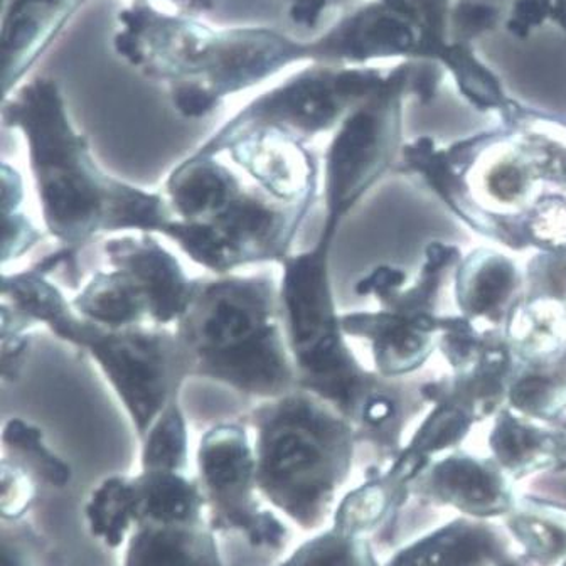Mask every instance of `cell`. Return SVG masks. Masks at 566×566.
I'll return each instance as SVG.
<instances>
[{"label": "cell", "instance_id": "cell-12", "mask_svg": "<svg viewBox=\"0 0 566 566\" xmlns=\"http://www.w3.org/2000/svg\"><path fill=\"white\" fill-rule=\"evenodd\" d=\"M205 156L228 154L256 188L285 205L317 199L318 160L307 142L279 128H247L230 135L212 134L196 150Z\"/></svg>", "mask_w": 566, "mask_h": 566}, {"label": "cell", "instance_id": "cell-9", "mask_svg": "<svg viewBox=\"0 0 566 566\" xmlns=\"http://www.w3.org/2000/svg\"><path fill=\"white\" fill-rule=\"evenodd\" d=\"M405 82V71H395L334 130L324 154V230L339 233L347 214L394 164L400 144Z\"/></svg>", "mask_w": 566, "mask_h": 566}, {"label": "cell", "instance_id": "cell-15", "mask_svg": "<svg viewBox=\"0 0 566 566\" xmlns=\"http://www.w3.org/2000/svg\"><path fill=\"white\" fill-rule=\"evenodd\" d=\"M88 0H6L2 15V98L24 83Z\"/></svg>", "mask_w": 566, "mask_h": 566}, {"label": "cell", "instance_id": "cell-32", "mask_svg": "<svg viewBox=\"0 0 566 566\" xmlns=\"http://www.w3.org/2000/svg\"><path fill=\"white\" fill-rule=\"evenodd\" d=\"M521 147L531 166L538 174L539 181L548 182L566 191V142L545 134H531L520 137Z\"/></svg>", "mask_w": 566, "mask_h": 566}, {"label": "cell", "instance_id": "cell-8", "mask_svg": "<svg viewBox=\"0 0 566 566\" xmlns=\"http://www.w3.org/2000/svg\"><path fill=\"white\" fill-rule=\"evenodd\" d=\"M196 469L206 517L218 535H237L255 549L282 552L289 526L263 500L253 433L244 421L212 424L199 439Z\"/></svg>", "mask_w": 566, "mask_h": 566}, {"label": "cell", "instance_id": "cell-28", "mask_svg": "<svg viewBox=\"0 0 566 566\" xmlns=\"http://www.w3.org/2000/svg\"><path fill=\"white\" fill-rule=\"evenodd\" d=\"M2 217H4L2 263L8 266L44 240V234L25 214L24 185H22L21 174L8 163L2 166Z\"/></svg>", "mask_w": 566, "mask_h": 566}, {"label": "cell", "instance_id": "cell-26", "mask_svg": "<svg viewBox=\"0 0 566 566\" xmlns=\"http://www.w3.org/2000/svg\"><path fill=\"white\" fill-rule=\"evenodd\" d=\"M491 555L488 538L469 527H449L401 553L389 566H478Z\"/></svg>", "mask_w": 566, "mask_h": 566}, {"label": "cell", "instance_id": "cell-34", "mask_svg": "<svg viewBox=\"0 0 566 566\" xmlns=\"http://www.w3.org/2000/svg\"><path fill=\"white\" fill-rule=\"evenodd\" d=\"M2 566H48V545L28 520L2 523Z\"/></svg>", "mask_w": 566, "mask_h": 566}, {"label": "cell", "instance_id": "cell-22", "mask_svg": "<svg viewBox=\"0 0 566 566\" xmlns=\"http://www.w3.org/2000/svg\"><path fill=\"white\" fill-rule=\"evenodd\" d=\"M491 446L501 464L513 471L562 465L566 460V443L559 437L523 423L511 411H503L495 420Z\"/></svg>", "mask_w": 566, "mask_h": 566}, {"label": "cell", "instance_id": "cell-10", "mask_svg": "<svg viewBox=\"0 0 566 566\" xmlns=\"http://www.w3.org/2000/svg\"><path fill=\"white\" fill-rule=\"evenodd\" d=\"M386 82L381 71L307 63L287 80L248 102L214 134L279 128L304 142L334 132L350 112Z\"/></svg>", "mask_w": 566, "mask_h": 566}, {"label": "cell", "instance_id": "cell-19", "mask_svg": "<svg viewBox=\"0 0 566 566\" xmlns=\"http://www.w3.org/2000/svg\"><path fill=\"white\" fill-rule=\"evenodd\" d=\"M71 304L83 318L106 329L153 326L146 294L125 270L115 266L93 273Z\"/></svg>", "mask_w": 566, "mask_h": 566}, {"label": "cell", "instance_id": "cell-23", "mask_svg": "<svg viewBox=\"0 0 566 566\" xmlns=\"http://www.w3.org/2000/svg\"><path fill=\"white\" fill-rule=\"evenodd\" d=\"M4 455L18 460L41 485L64 491L73 482V468L46 442V433L24 418H9L2 429Z\"/></svg>", "mask_w": 566, "mask_h": 566}, {"label": "cell", "instance_id": "cell-1", "mask_svg": "<svg viewBox=\"0 0 566 566\" xmlns=\"http://www.w3.org/2000/svg\"><path fill=\"white\" fill-rule=\"evenodd\" d=\"M4 127L18 132L46 233L71 252L102 234L163 237L172 220L164 192H150L111 176L93 156L88 138L73 124L60 83L34 76L2 103Z\"/></svg>", "mask_w": 566, "mask_h": 566}, {"label": "cell", "instance_id": "cell-37", "mask_svg": "<svg viewBox=\"0 0 566 566\" xmlns=\"http://www.w3.org/2000/svg\"><path fill=\"white\" fill-rule=\"evenodd\" d=\"M327 4H329V8H331V4H333L334 0H326Z\"/></svg>", "mask_w": 566, "mask_h": 566}, {"label": "cell", "instance_id": "cell-25", "mask_svg": "<svg viewBox=\"0 0 566 566\" xmlns=\"http://www.w3.org/2000/svg\"><path fill=\"white\" fill-rule=\"evenodd\" d=\"M140 469L149 471L188 472L189 424L181 394L170 398L149 432L140 440Z\"/></svg>", "mask_w": 566, "mask_h": 566}, {"label": "cell", "instance_id": "cell-35", "mask_svg": "<svg viewBox=\"0 0 566 566\" xmlns=\"http://www.w3.org/2000/svg\"><path fill=\"white\" fill-rule=\"evenodd\" d=\"M287 4L289 18L301 28L312 29L321 22L329 4L326 0H283Z\"/></svg>", "mask_w": 566, "mask_h": 566}, {"label": "cell", "instance_id": "cell-6", "mask_svg": "<svg viewBox=\"0 0 566 566\" xmlns=\"http://www.w3.org/2000/svg\"><path fill=\"white\" fill-rule=\"evenodd\" d=\"M317 199L295 205L276 201L241 176L218 205L195 220L167 224L163 237L212 275L244 266L276 263L292 255L295 240Z\"/></svg>", "mask_w": 566, "mask_h": 566}, {"label": "cell", "instance_id": "cell-36", "mask_svg": "<svg viewBox=\"0 0 566 566\" xmlns=\"http://www.w3.org/2000/svg\"><path fill=\"white\" fill-rule=\"evenodd\" d=\"M140 2H150V0H140ZM169 2L179 6L182 14L199 15L217 8L220 0H169Z\"/></svg>", "mask_w": 566, "mask_h": 566}, {"label": "cell", "instance_id": "cell-16", "mask_svg": "<svg viewBox=\"0 0 566 566\" xmlns=\"http://www.w3.org/2000/svg\"><path fill=\"white\" fill-rule=\"evenodd\" d=\"M312 43L314 63L363 64L413 50L415 28L408 24L405 12L381 0L340 19Z\"/></svg>", "mask_w": 566, "mask_h": 566}, {"label": "cell", "instance_id": "cell-14", "mask_svg": "<svg viewBox=\"0 0 566 566\" xmlns=\"http://www.w3.org/2000/svg\"><path fill=\"white\" fill-rule=\"evenodd\" d=\"M340 323L347 337L369 344L375 371L395 378L415 371L429 359L446 317L410 315L381 307L375 312L343 314Z\"/></svg>", "mask_w": 566, "mask_h": 566}, {"label": "cell", "instance_id": "cell-30", "mask_svg": "<svg viewBox=\"0 0 566 566\" xmlns=\"http://www.w3.org/2000/svg\"><path fill=\"white\" fill-rule=\"evenodd\" d=\"M0 514L2 523H15L28 520L29 511L34 506L40 481L18 460L4 455L0 468Z\"/></svg>", "mask_w": 566, "mask_h": 566}, {"label": "cell", "instance_id": "cell-18", "mask_svg": "<svg viewBox=\"0 0 566 566\" xmlns=\"http://www.w3.org/2000/svg\"><path fill=\"white\" fill-rule=\"evenodd\" d=\"M208 517L147 523L132 531L122 566H227Z\"/></svg>", "mask_w": 566, "mask_h": 566}, {"label": "cell", "instance_id": "cell-31", "mask_svg": "<svg viewBox=\"0 0 566 566\" xmlns=\"http://www.w3.org/2000/svg\"><path fill=\"white\" fill-rule=\"evenodd\" d=\"M524 276L527 301L542 298L566 308V244L533 256Z\"/></svg>", "mask_w": 566, "mask_h": 566}, {"label": "cell", "instance_id": "cell-21", "mask_svg": "<svg viewBox=\"0 0 566 566\" xmlns=\"http://www.w3.org/2000/svg\"><path fill=\"white\" fill-rule=\"evenodd\" d=\"M507 401L514 410L539 420L566 411V347L555 358L524 361L511 376Z\"/></svg>", "mask_w": 566, "mask_h": 566}, {"label": "cell", "instance_id": "cell-11", "mask_svg": "<svg viewBox=\"0 0 566 566\" xmlns=\"http://www.w3.org/2000/svg\"><path fill=\"white\" fill-rule=\"evenodd\" d=\"M83 514L90 535L106 548L118 549L142 524L202 520L205 495L198 478L188 472L140 469L98 482Z\"/></svg>", "mask_w": 566, "mask_h": 566}, {"label": "cell", "instance_id": "cell-3", "mask_svg": "<svg viewBox=\"0 0 566 566\" xmlns=\"http://www.w3.org/2000/svg\"><path fill=\"white\" fill-rule=\"evenodd\" d=\"M174 331L189 378L260 401L298 388L273 273L198 279L195 298Z\"/></svg>", "mask_w": 566, "mask_h": 566}, {"label": "cell", "instance_id": "cell-27", "mask_svg": "<svg viewBox=\"0 0 566 566\" xmlns=\"http://www.w3.org/2000/svg\"><path fill=\"white\" fill-rule=\"evenodd\" d=\"M276 566H375V558L361 535L333 524L305 539Z\"/></svg>", "mask_w": 566, "mask_h": 566}, {"label": "cell", "instance_id": "cell-2", "mask_svg": "<svg viewBox=\"0 0 566 566\" xmlns=\"http://www.w3.org/2000/svg\"><path fill=\"white\" fill-rule=\"evenodd\" d=\"M114 51L128 66L169 86L174 111L208 117L228 96L262 85L294 64L314 63L312 40L270 28H214L134 0L118 12Z\"/></svg>", "mask_w": 566, "mask_h": 566}, {"label": "cell", "instance_id": "cell-29", "mask_svg": "<svg viewBox=\"0 0 566 566\" xmlns=\"http://www.w3.org/2000/svg\"><path fill=\"white\" fill-rule=\"evenodd\" d=\"M386 488L381 481L368 482L340 501L333 514L334 526L349 531L354 535H363L369 527L381 520L386 510Z\"/></svg>", "mask_w": 566, "mask_h": 566}, {"label": "cell", "instance_id": "cell-33", "mask_svg": "<svg viewBox=\"0 0 566 566\" xmlns=\"http://www.w3.org/2000/svg\"><path fill=\"white\" fill-rule=\"evenodd\" d=\"M531 247L539 250L565 247L566 244V201L558 196H549L536 202L527 212L523 223Z\"/></svg>", "mask_w": 566, "mask_h": 566}, {"label": "cell", "instance_id": "cell-20", "mask_svg": "<svg viewBox=\"0 0 566 566\" xmlns=\"http://www.w3.org/2000/svg\"><path fill=\"white\" fill-rule=\"evenodd\" d=\"M539 185L538 174L516 144L491 163L482 164L481 177L472 192L485 211L497 217H517L538 202Z\"/></svg>", "mask_w": 566, "mask_h": 566}, {"label": "cell", "instance_id": "cell-7", "mask_svg": "<svg viewBox=\"0 0 566 566\" xmlns=\"http://www.w3.org/2000/svg\"><path fill=\"white\" fill-rule=\"evenodd\" d=\"M48 329L92 356L138 440L189 379L174 327L106 329L83 318L71 304Z\"/></svg>", "mask_w": 566, "mask_h": 566}, {"label": "cell", "instance_id": "cell-17", "mask_svg": "<svg viewBox=\"0 0 566 566\" xmlns=\"http://www.w3.org/2000/svg\"><path fill=\"white\" fill-rule=\"evenodd\" d=\"M455 301L462 317L497 331L523 302L526 276L520 266L488 248L462 256L455 266Z\"/></svg>", "mask_w": 566, "mask_h": 566}, {"label": "cell", "instance_id": "cell-5", "mask_svg": "<svg viewBox=\"0 0 566 566\" xmlns=\"http://www.w3.org/2000/svg\"><path fill=\"white\" fill-rule=\"evenodd\" d=\"M334 240L336 234L321 230L314 247L283 260L280 307L298 388L333 405L356 427L382 386L347 344L331 276Z\"/></svg>", "mask_w": 566, "mask_h": 566}, {"label": "cell", "instance_id": "cell-4", "mask_svg": "<svg viewBox=\"0 0 566 566\" xmlns=\"http://www.w3.org/2000/svg\"><path fill=\"white\" fill-rule=\"evenodd\" d=\"M263 500L302 531L329 520L358 432L333 405L297 388L248 411Z\"/></svg>", "mask_w": 566, "mask_h": 566}, {"label": "cell", "instance_id": "cell-24", "mask_svg": "<svg viewBox=\"0 0 566 566\" xmlns=\"http://www.w3.org/2000/svg\"><path fill=\"white\" fill-rule=\"evenodd\" d=\"M433 484L447 500L468 510L497 511L503 507V484L492 469L469 457H450L433 472Z\"/></svg>", "mask_w": 566, "mask_h": 566}, {"label": "cell", "instance_id": "cell-13", "mask_svg": "<svg viewBox=\"0 0 566 566\" xmlns=\"http://www.w3.org/2000/svg\"><path fill=\"white\" fill-rule=\"evenodd\" d=\"M108 266L125 270L149 302L150 324L174 327L188 311L198 289L181 262L153 233H124L103 244Z\"/></svg>", "mask_w": 566, "mask_h": 566}]
</instances>
